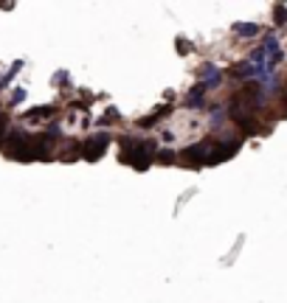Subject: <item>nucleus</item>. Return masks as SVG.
I'll return each instance as SVG.
<instances>
[{
  "mask_svg": "<svg viewBox=\"0 0 287 303\" xmlns=\"http://www.w3.org/2000/svg\"><path fill=\"white\" fill-rule=\"evenodd\" d=\"M121 160L132 163L135 168L144 171L155 160V143L152 141H138V138H124L121 141Z\"/></svg>",
  "mask_w": 287,
  "mask_h": 303,
  "instance_id": "f257e3e1",
  "label": "nucleus"
},
{
  "mask_svg": "<svg viewBox=\"0 0 287 303\" xmlns=\"http://www.w3.org/2000/svg\"><path fill=\"white\" fill-rule=\"evenodd\" d=\"M203 93H206V87H203V84H197V87L189 93L186 104H189V107H203Z\"/></svg>",
  "mask_w": 287,
  "mask_h": 303,
  "instance_id": "20e7f679",
  "label": "nucleus"
},
{
  "mask_svg": "<svg viewBox=\"0 0 287 303\" xmlns=\"http://www.w3.org/2000/svg\"><path fill=\"white\" fill-rule=\"evenodd\" d=\"M234 31L242 34V37H253V34H259V25H251V22H245V25H242V22H237V25H234Z\"/></svg>",
  "mask_w": 287,
  "mask_h": 303,
  "instance_id": "39448f33",
  "label": "nucleus"
},
{
  "mask_svg": "<svg viewBox=\"0 0 287 303\" xmlns=\"http://www.w3.org/2000/svg\"><path fill=\"white\" fill-rule=\"evenodd\" d=\"M177 48H180V54H189V45H186V40H177Z\"/></svg>",
  "mask_w": 287,
  "mask_h": 303,
  "instance_id": "6e6552de",
  "label": "nucleus"
},
{
  "mask_svg": "<svg viewBox=\"0 0 287 303\" xmlns=\"http://www.w3.org/2000/svg\"><path fill=\"white\" fill-rule=\"evenodd\" d=\"M23 99H25V93H23V90H14V96H12L14 104H17V101H23Z\"/></svg>",
  "mask_w": 287,
  "mask_h": 303,
  "instance_id": "0eeeda50",
  "label": "nucleus"
},
{
  "mask_svg": "<svg viewBox=\"0 0 287 303\" xmlns=\"http://www.w3.org/2000/svg\"><path fill=\"white\" fill-rule=\"evenodd\" d=\"M285 112H287V84H285Z\"/></svg>",
  "mask_w": 287,
  "mask_h": 303,
  "instance_id": "1a4fd4ad",
  "label": "nucleus"
},
{
  "mask_svg": "<svg viewBox=\"0 0 287 303\" xmlns=\"http://www.w3.org/2000/svg\"><path fill=\"white\" fill-rule=\"evenodd\" d=\"M200 84L206 90H211V87H217L220 84V70L214 65H206L203 70H200Z\"/></svg>",
  "mask_w": 287,
  "mask_h": 303,
  "instance_id": "7ed1b4c3",
  "label": "nucleus"
},
{
  "mask_svg": "<svg viewBox=\"0 0 287 303\" xmlns=\"http://www.w3.org/2000/svg\"><path fill=\"white\" fill-rule=\"evenodd\" d=\"M276 22H287V9H285V6H276Z\"/></svg>",
  "mask_w": 287,
  "mask_h": 303,
  "instance_id": "423d86ee",
  "label": "nucleus"
},
{
  "mask_svg": "<svg viewBox=\"0 0 287 303\" xmlns=\"http://www.w3.org/2000/svg\"><path fill=\"white\" fill-rule=\"evenodd\" d=\"M107 143H110V135H107V132L93 135V138H88V141L82 143V155L88 157V160H99L102 152L107 149Z\"/></svg>",
  "mask_w": 287,
  "mask_h": 303,
  "instance_id": "f03ea898",
  "label": "nucleus"
}]
</instances>
